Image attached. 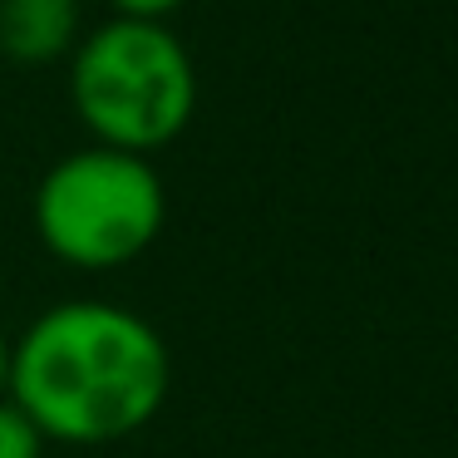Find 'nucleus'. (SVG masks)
<instances>
[{
    "instance_id": "f257e3e1",
    "label": "nucleus",
    "mask_w": 458,
    "mask_h": 458,
    "mask_svg": "<svg viewBox=\"0 0 458 458\" xmlns=\"http://www.w3.org/2000/svg\"><path fill=\"white\" fill-rule=\"evenodd\" d=\"M168 389V340L109 301L50 306L11 340L5 394L45 444H119L158 419Z\"/></svg>"
},
{
    "instance_id": "f03ea898",
    "label": "nucleus",
    "mask_w": 458,
    "mask_h": 458,
    "mask_svg": "<svg viewBox=\"0 0 458 458\" xmlns=\"http://www.w3.org/2000/svg\"><path fill=\"white\" fill-rule=\"evenodd\" d=\"M70 104L94 143L153 158L198 114V70L168 25L114 15L74 45Z\"/></svg>"
},
{
    "instance_id": "7ed1b4c3",
    "label": "nucleus",
    "mask_w": 458,
    "mask_h": 458,
    "mask_svg": "<svg viewBox=\"0 0 458 458\" xmlns=\"http://www.w3.org/2000/svg\"><path fill=\"white\" fill-rule=\"evenodd\" d=\"M30 217L64 267L114 271L158 242L168 222V188L153 158L89 143L40 178Z\"/></svg>"
},
{
    "instance_id": "20e7f679",
    "label": "nucleus",
    "mask_w": 458,
    "mask_h": 458,
    "mask_svg": "<svg viewBox=\"0 0 458 458\" xmlns=\"http://www.w3.org/2000/svg\"><path fill=\"white\" fill-rule=\"evenodd\" d=\"M84 40V0H0V60L45 70Z\"/></svg>"
},
{
    "instance_id": "39448f33",
    "label": "nucleus",
    "mask_w": 458,
    "mask_h": 458,
    "mask_svg": "<svg viewBox=\"0 0 458 458\" xmlns=\"http://www.w3.org/2000/svg\"><path fill=\"white\" fill-rule=\"evenodd\" d=\"M0 458H45V434L11 404V394L0 399Z\"/></svg>"
},
{
    "instance_id": "423d86ee",
    "label": "nucleus",
    "mask_w": 458,
    "mask_h": 458,
    "mask_svg": "<svg viewBox=\"0 0 458 458\" xmlns=\"http://www.w3.org/2000/svg\"><path fill=\"white\" fill-rule=\"evenodd\" d=\"M109 5L123 21H153V25H168V15L182 11V0H109Z\"/></svg>"
},
{
    "instance_id": "0eeeda50",
    "label": "nucleus",
    "mask_w": 458,
    "mask_h": 458,
    "mask_svg": "<svg viewBox=\"0 0 458 458\" xmlns=\"http://www.w3.org/2000/svg\"><path fill=\"white\" fill-rule=\"evenodd\" d=\"M5 385H11V340L0 330V399H5Z\"/></svg>"
}]
</instances>
